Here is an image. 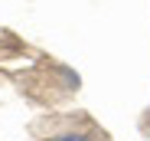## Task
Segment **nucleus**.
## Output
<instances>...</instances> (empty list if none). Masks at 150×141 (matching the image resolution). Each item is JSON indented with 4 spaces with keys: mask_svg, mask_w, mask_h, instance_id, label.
<instances>
[{
    "mask_svg": "<svg viewBox=\"0 0 150 141\" xmlns=\"http://www.w3.org/2000/svg\"><path fill=\"white\" fill-rule=\"evenodd\" d=\"M98 138H105V135H98L91 125H82V128H59L46 141H98Z\"/></svg>",
    "mask_w": 150,
    "mask_h": 141,
    "instance_id": "nucleus-1",
    "label": "nucleus"
}]
</instances>
